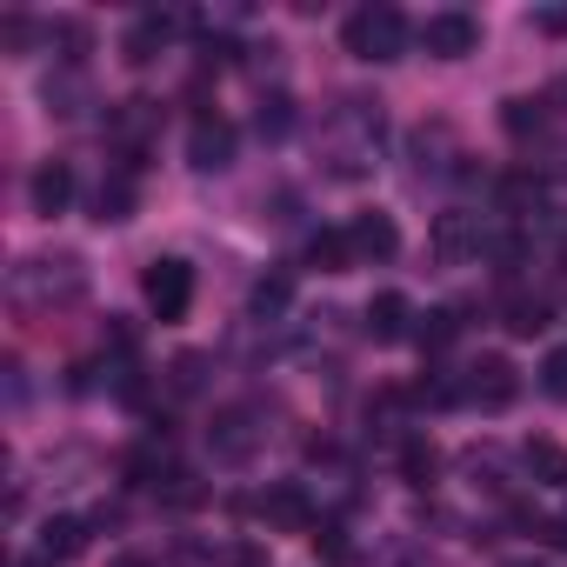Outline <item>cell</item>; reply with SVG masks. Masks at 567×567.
<instances>
[{
    "label": "cell",
    "instance_id": "obj_3",
    "mask_svg": "<svg viewBox=\"0 0 567 567\" xmlns=\"http://www.w3.org/2000/svg\"><path fill=\"white\" fill-rule=\"evenodd\" d=\"M514 394H520V368H514L507 354H481V361L461 374V401H467V408L501 414V408H514Z\"/></svg>",
    "mask_w": 567,
    "mask_h": 567
},
{
    "label": "cell",
    "instance_id": "obj_12",
    "mask_svg": "<svg viewBox=\"0 0 567 567\" xmlns=\"http://www.w3.org/2000/svg\"><path fill=\"white\" fill-rule=\"evenodd\" d=\"M368 334L388 348V341H408L414 334V308H408V295H374L368 301Z\"/></svg>",
    "mask_w": 567,
    "mask_h": 567
},
{
    "label": "cell",
    "instance_id": "obj_10",
    "mask_svg": "<svg viewBox=\"0 0 567 567\" xmlns=\"http://www.w3.org/2000/svg\"><path fill=\"white\" fill-rule=\"evenodd\" d=\"M354 260H394L401 254V227H394V214H354Z\"/></svg>",
    "mask_w": 567,
    "mask_h": 567
},
{
    "label": "cell",
    "instance_id": "obj_13",
    "mask_svg": "<svg viewBox=\"0 0 567 567\" xmlns=\"http://www.w3.org/2000/svg\"><path fill=\"white\" fill-rule=\"evenodd\" d=\"M174 34V14H141L134 28H127V41H121V54H127V68H147L154 54H161V41Z\"/></svg>",
    "mask_w": 567,
    "mask_h": 567
},
{
    "label": "cell",
    "instance_id": "obj_8",
    "mask_svg": "<svg viewBox=\"0 0 567 567\" xmlns=\"http://www.w3.org/2000/svg\"><path fill=\"white\" fill-rule=\"evenodd\" d=\"M207 447H214V461H227V467L254 461V447H260V427H254V414H247V408H227V414L214 421Z\"/></svg>",
    "mask_w": 567,
    "mask_h": 567
},
{
    "label": "cell",
    "instance_id": "obj_9",
    "mask_svg": "<svg viewBox=\"0 0 567 567\" xmlns=\"http://www.w3.org/2000/svg\"><path fill=\"white\" fill-rule=\"evenodd\" d=\"M28 200H34V214H41V220L68 214V200H74V167H68V161H41V167H34V181H28Z\"/></svg>",
    "mask_w": 567,
    "mask_h": 567
},
{
    "label": "cell",
    "instance_id": "obj_25",
    "mask_svg": "<svg viewBox=\"0 0 567 567\" xmlns=\"http://www.w3.org/2000/svg\"><path fill=\"white\" fill-rule=\"evenodd\" d=\"M540 394H547V401H567V348H554V354L540 361Z\"/></svg>",
    "mask_w": 567,
    "mask_h": 567
},
{
    "label": "cell",
    "instance_id": "obj_22",
    "mask_svg": "<svg viewBox=\"0 0 567 567\" xmlns=\"http://www.w3.org/2000/svg\"><path fill=\"white\" fill-rule=\"evenodd\" d=\"M254 121H260V134H267V141H280V134L295 127V101H288V94H267Z\"/></svg>",
    "mask_w": 567,
    "mask_h": 567
},
{
    "label": "cell",
    "instance_id": "obj_5",
    "mask_svg": "<svg viewBox=\"0 0 567 567\" xmlns=\"http://www.w3.org/2000/svg\"><path fill=\"white\" fill-rule=\"evenodd\" d=\"M421 48H427L434 61H461V54H474V48H481V21H474V14H461V8L427 14V21H421Z\"/></svg>",
    "mask_w": 567,
    "mask_h": 567
},
{
    "label": "cell",
    "instance_id": "obj_19",
    "mask_svg": "<svg viewBox=\"0 0 567 567\" xmlns=\"http://www.w3.org/2000/svg\"><path fill=\"white\" fill-rule=\"evenodd\" d=\"M454 334H461V315H454V308H427V315H421V328H414L421 354H447V348H454Z\"/></svg>",
    "mask_w": 567,
    "mask_h": 567
},
{
    "label": "cell",
    "instance_id": "obj_16",
    "mask_svg": "<svg viewBox=\"0 0 567 567\" xmlns=\"http://www.w3.org/2000/svg\"><path fill=\"white\" fill-rule=\"evenodd\" d=\"M41 554L61 567V560H74V554H87V520H74V514H61V520H48L41 527Z\"/></svg>",
    "mask_w": 567,
    "mask_h": 567
},
{
    "label": "cell",
    "instance_id": "obj_14",
    "mask_svg": "<svg viewBox=\"0 0 567 567\" xmlns=\"http://www.w3.org/2000/svg\"><path fill=\"white\" fill-rule=\"evenodd\" d=\"M94 220L114 227V220H134V167H114L94 194Z\"/></svg>",
    "mask_w": 567,
    "mask_h": 567
},
{
    "label": "cell",
    "instance_id": "obj_2",
    "mask_svg": "<svg viewBox=\"0 0 567 567\" xmlns=\"http://www.w3.org/2000/svg\"><path fill=\"white\" fill-rule=\"evenodd\" d=\"M141 295H147V308H154L161 321H187V308H194V267H187L181 254H161V260H147V274H141Z\"/></svg>",
    "mask_w": 567,
    "mask_h": 567
},
{
    "label": "cell",
    "instance_id": "obj_15",
    "mask_svg": "<svg viewBox=\"0 0 567 567\" xmlns=\"http://www.w3.org/2000/svg\"><path fill=\"white\" fill-rule=\"evenodd\" d=\"M308 260H315L321 274H348V267H361V260H354V234H348V227H315Z\"/></svg>",
    "mask_w": 567,
    "mask_h": 567
},
{
    "label": "cell",
    "instance_id": "obj_31",
    "mask_svg": "<svg viewBox=\"0 0 567 567\" xmlns=\"http://www.w3.org/2000/svg\"><path fill=\"white\" fill-rule=\"evenodd\" d=\"M0 34H8V48H28L34 28H28V14H8V28H0Z\"/></svg>",
    "mask_w": 567,
    "mask_h": 567
},
{
    "label": "cell",
    "instance_id": "obj_20",
    "mask_svg": "<svg viewBox=\"0 0 567 567\" xmlns=\"http://www.w3.org/2000/svg\"><path fill=\"white\" fill-rule=\"evenodd\" d=\"M540 194H547V187H540V174H527V167H514V174L501 181L507 214H534V207H540Z\"/></svg>",
    "mask_w": 567,
    "mask_h": 567
},
{
    "label": "cell",
    "instance_id": "obj_29",
    "mask_svg": "<svg viewBox=\"0 0 567 567\" xmlns=\"http://www.w3.org/2000/svg\"><path fill=\"white\" fill-rule=\"evenodd\" d=\"M174 388H200V354H181L174 361Z\"/></svg>",
    "mask_w": 567,
    "mask_h": 567
},
{
    "label": "cell",
    "instance_id": "obj_33",
    "mask_svg": "<svg viewBox=\"0 0 567 567\" xmlns=\"http://www.w3.org/2000/svg\"><path fill=\"white\" fill-rule=\"evenodd\" d=\"M507 567H534V560H507Z\"/></svg>",
    "mask_w": 567,
    "mask_h": 567
},
{
    "label": "cell",
    "instance_id": "obj_32",
    "mask_svg": "<svg viewBox=\"0 0 567 567\" xmlns=\"http://www.w3.org/2000/svg\"><path fill=\"white\" fill-rule=\"evenodd\" d=\"M21 567H54V560H48V554H34V560H21Z\"/></svg>",
    "mask_w": 567,
    "mask_h": 567
},
{
    "label": "cell",
    "instance_id": "obj_21",
    "mask_svg": "<svg viewBox=\"0 0 567 567\" xmlns=\"http://www.w3.org/2000/svg\"><path fill=\"white\" fill-rule=\"evenodd\" d=\"M547 328V301L540 295H507V334H540Z\"/></svg>",
    "mask_w": 567,
    "mask_h": 567
},
{
    "label": "cell",
    "instance_id": "obj_6",
    "mask_svg": "<svg viewBox=\"0 0 567 567\" xmlns=\"http://www.w3.org/2000/svg\"><path fill=\"white\" fill-rule=\"evenodd\" d=\"M254 507H260V520H267L274 534H308V527H315V501H308L301 481H274Z\"/></svg>",
    "mask_w": 567,
    "mask_h": 567
},
{
    "label": "cell",
    "instance_id": "obj_30",
    "mask_svg": "<svg viewBox=\"0 0 567 567\" xmlns=\"http://www.w3.org/2000/svg\"><path fill=\"white\" fill-rule=\"evenodd\" d=\"M315 540H321V554H328V560H348V540H341V527H321Z\"/></svg>",
    "mask_w": 567,
    "mask_h": 567
},
{
    "label": "cell",
    "instance_id": "obj_17",
    "mask_svg": "<svg viewBox=\"0 0 567 567\" xmlns=\"http://www.w3.org/2000/svg\"><path fill=\"white\" fill-rule=\"evenodd\" d=\"M520 461H527V474H534L540 487H567V447H560V441H527Z\"/></svg>",
    "mask_w": 567,
    "mask_h": 567
},
{
    "label": "cell",
    "instance_id": "obj_26",
    "mask_svg": "<svg viewBox=\"0 0 567 567\" xmlns=\"http://www.w3.org/2000/svg\"><path fill=\"white\" fill-rule=\"evenodd\" d=\"M534 540L554 547V554H567V514H534Z\"/></svg>",
    "mask_w": 567,
    "mask_h": 567
},
{
    "label": "cell",
    "instance_id": "obj_18",
    "mask_svg": "<svg viewBox=\"0 0 567 567\" xmlns=\"http://www.w3.org/2000/svg\"><path fill=\"white\" fill-rule=\"evenodd\" d=\"M401 481L408 487H434L441 481V447L434 441H401Z\"/></svg>",
    "mask_w": 567,
    "mask_h": 567
},
{
    "label": "cell",
    "instance_id": "obj_28",
    "mask_svg": "<svg viewBox=\"0 0 567 567\" xmlns=\"http://www.w3.org/2000/svg\"><path fill=\"white\" fill-rule=\"evenodd\" d=\"M534 28H540V34H554V41H567V8H540V14H534Z\"/></svg>",
    "mask_w": 567,
    "mask_h": 567
},
{
    "label": "cell",
    "instance_id": "obj_4",
    "mask_svg": "<svg viewBox=\"0 0 567 567\" xmlns=\"http://www.w3.org/2000/svg\"><path fill=\"white\" fill-rule=\"evenodd\" d=\"M34 288H41L48 301H81L87 274H81V260H74V254H61V260H28V267H14V301H34Z\"/></svg>",
    "mask_w": 567,
    "mask_h": 567
},
{
    "label": "cell",
    "instance_id": "obj_7",
    "mask_svg": "<svg viewBox=\"0 0 567 567\" xmlns=\"http://www.w3.org/2000/svg\"><path fill=\"white\" fill-rule=\"evenodd\" d=\"M187 161H194L200 174H220V167H234V127H227L220 114H200V121L187 127Z\"/></svg>",
    "mask_w": 567,
    "mask_h": 567
},
{
    "label": "cell",
    "instance_id": "obj_11",
    "mask_svg": "<svg viewBox=\"0 0 567 567\" xmlns=\"http://www.w3.org/2000/svg\"><path fill=\"white\" fill-rule=\"evenodd\" d=\"M427 247H434V260H467L474 247H481V234H474V220L454 207V214H434V227H427Z\"/></svg>",
    "mask_w": 567,
    "mask_h": 567
},
{
    "label": "cell",
    "instance_id": "obj_24",
    "mask_svg": "<svg viewBox=\"0 0 567 567\" xmlns=\"http://www.w3.org/2000/svg\"><path fill=\"white\" fill-rule=\"evenodd\" d=\"M288 301H295V280H288V274H274V280H260V288H254V315H260V321L280 315Z\"/></svg>",
    "mask_w": 567,
    "mask_h": 567
},
{
    "label": "cell",
    "instance_id": "obj_23",
    "mask_svg": "<svg viewBox=\"0 0 567 567\" xmlns=\"http://www.w3.org/2000/svg\"><path fill=\"white\" fill-rule=\"evenodd\" d=\"M540 121H547V114H540V101H507V107H501V127H507L514 141L540 134Z\"/></svg>",
    "mask_w": 567,
    "mask_h": 567
},
{
    "label": "cell",
    "instance_id": "obj_1",
    "mask_svg": "<svg viewBox=\"0 0 567 567\" xmlns=\"http://www.w3.org/2000/svg\"><path fill=\"white\" fill-rule=\"evenodd\" d=\"M341 41H348V54H354V61H374V68H381V61H401V54H408L414 28H408V14H401V8H388V0H374V8L348 14Z\"/></svg>",
    "mask_w": 567,
    "mask_h": 567
},
{
    "label": "cell",
    "instance_id": "obj_27",
    "mask_svg": "<svg viewBox=\"0 0 567 567\" xmlns=\"http://www.w3.org/2000/svg\"><path fill=\"white\" fill-rule=\"evenodd\" d=\"M54 41L68 48V61H81V54H87V28H81V21H54Z\"/></svg>",
    "mask_w": 567,
    "mask_h": 567
}]
</instances>
